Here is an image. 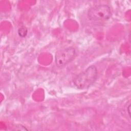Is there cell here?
I'll return each instance as SVG.
<instances>
[{
  "instance_id": "obj_1",
  "label": "cell",
  "mask_w": 131,
  "mask_h": 131,
  "mask_svg": "<svg viewBox=\"0 0 131 131\" xmlns=\"http://www.w3.org/2000/svg\"><path fill=\"white\" fill-rule=\"evenodd\" d=\"M97 77V70L95 66H89L84 72L73 79L75 86L79 89H85L91 86Z\"/></svg>"
},
{
  "instance_id": "obj_2",
  "label": "cell",
  "mask_w": 131,
  "mask_h": 131,
  "mask_svg": "<svg viewBox=\"0 0 131 131\" xmlns=\"http://www.w3.org/2000/svg\"><path fill=\"white\" fill-rule=\"evenodd\" d=\"M88 16L92 20H105L111 17L112 12L107 5H100L90 8L88 11Z\"/></svg>"
},
{
  "instance_id": "obj_3",
  "label": "cell",
  "mask_w": 131,
  "mask_h": 131,
  "mask_svg": "<svg viewBox=\"0 0 131 131\" xmlns=\"http://www.w3.org/2000/svg\"><path fill=\"white\" fill-rule=\"evenodd\" d=\"M75 54V49L72 47L57 51L55 56L56 65L60 68L66 66L74 59Z\"/></svg>"
},
{
  "instance_id": "obj_4",
  "label": "cell",
  "mask_w": 131,
  "mask_h": 131,
  "mask_svg": "<svg viewBox=\"0 0 131 131\" xmlns=\"http://www.w3.org/2000/svg\"><path fill=\"white\" fill-rule=\"evenodd\" d=\"M27 29L25 27H22L18 30V34L21 37H25L27 34Z\"/></svg>"
},
{
  "instance_id": "obj_5",
  "label": "cell",
  "mask_w": 131,
  "mask_h": 131,
  "mask_svg": "<svg viewBox=\"0 0 131 131\" xmlns=\"http://www.w3.org/2000/svg\"><path fill=\"white\" fill-rule=\"evenodd\" d=\"M130 107H131V105H130V103H129V105H128L127 108V112H128V115L129 117L130 116Z\"/></svg>"
}]
</instances>
